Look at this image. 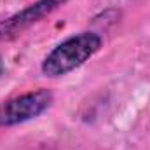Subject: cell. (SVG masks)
I'll list each match as a JSON object with an SVG mask.
<instances>
[{"instance_id":"obj_3","label":"cell","mask_w":150,"mask_h":150,"mask_svg":"<svg viewBox=\"0 0 150 150\" xmlns=\"http://www.w3.org/2000/svg\"><path fill=\"white\" fill-rule=\"evenodd\" d=\"M65 2L67 0H38L35 4L28 5L26 9L19 11L18 14L0 21V40L2 42L14 40L26 28H30L32 25H35L42 18H45L51 12H54L56 9H59Z\"/></svg>"},{"instance_id":"obj_4","label":"cell","mask_w":150,"mask_h":150,"mask_svg":"<svg viewBox=\"0 0 150 150\" xmlns=\"http://www.w3.org/2000/svg\"><path fill=\"white\" fill-rule=\"evenodd\" d=\"M4 72V63H2V58H0V74Z\"/></svg>"},{"instance_id":"obj_1","label":"cell","mask_w":150,"mask_h":150,"mask_svg":"<svg viewBox=\"0 0 150 150\" xmlns=\"http://www.w3.org/2000/svg\"><path fill=\"white\" fill-rule=\"evenodd\" d=\"M101 47V37L93 32H82L79 35L58 44L42 61V72L47 77H61L84 65Z\"/></svg>"},{"instance_id":"obj_2","label":"cell","mask_w":150,"mask_h":150,"mask_svg":"<svg viewBox=\"0 0 150 150\" xmlns=\"http://www.w3.org/2000/svg\"><path fill=\"white\" fill-rule=\"evenodd\" d=\"M52 103V93L47 89H37L0 105V126L9 127L26 120H32L44 113Z\"/></svg>"}]
</instances>
